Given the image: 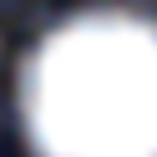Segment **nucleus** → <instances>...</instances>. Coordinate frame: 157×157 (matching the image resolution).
<instances>
[{"label":"nucleus","mask_w":157,"mask_h":157,"mask_svg":"<svg viewBox=\"0 0 157 157\" xmlns=\"http://www.w3.org/2000/svg\"><path fill=\"white\" fill-rule=\"evenodd\" d=\"M44 157H157V20L88 10L39 39L20 78Z\"/></svg>","instance_id":"f257e3e1"}]
</instances>
